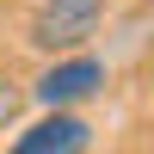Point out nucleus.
<instances>
[{
	"label": "nucleus",
	"instance_id": "obj_4",
	"mask_svg": "<svg viewBox=\"0 0 154 154\" xmlns=\"http://www.w3.org/2000/svg\"><path fill=\"white\" fill-rule=\"evenodd\" d=\"M25 105H31V93H25L19 80H6V74H0V136H6L12 123L25 117Z\"/></svg>",
	"mask_w": 154,
	"mask_h": 154
},
{
	"label": "nucleus",
	"instance_id": "obj_2",
	"mask_svg": "<svg viewBox=\"0 0 154 154\" xmlns=\"http://www.w3.org/2000/svg\"><path fill=\"white\" fill-rule=\"evenodd\" d=\"M105 80H111L105 62H99L93 49H74V56H56L25 93H31V105H43V111H80L86 99L105 93Z\"/></svg>",
	"mask_w": 154,
	"mask_h": 154
},
{
	"label": "nucleus",
	"instance_id": "obj_1",
	"mask_svg": "<svg viewBox=\"0 0 154 154\" xmlns=\"http://www.w3.org/2000/svg\"><path fill=\"white\" fill-rule=\"evenodd\" d=\"M111 0H37L31 25H25V43L37 49V56H74V49H86L99 37V25H105Z\"/></svg>",
	"mask_w": 154,
	"mask_h": 154
},
{
	"label": "nucleus",
	"instance_id": "obj_3",
	"mask_svg": "<svg viewBox=\"0 0 154 154\" xmlns=\"http://www.w3.org/2000/svg\"><path fill=\"white\" fill-rule=\"evenodd\" d=\"M86 148H93V123L80 111H43L31 130L12 136L6 154H86Z\"/></svg>",
	"mask_w": 154,
	"mask_h": 154
}]
</instances>
